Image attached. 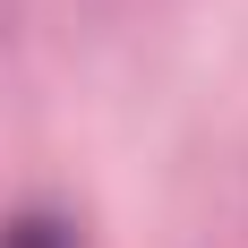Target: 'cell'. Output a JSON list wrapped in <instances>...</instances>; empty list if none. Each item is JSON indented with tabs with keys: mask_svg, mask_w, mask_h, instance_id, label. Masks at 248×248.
I'll return each mask as SVG.
<instances>
[{
	"mask_svg": "<svg viewBox=\"0 0 248 248\" xmlns=\"http://www.w3.org/2000/svg\"><path fill=\"white\" fill-rule=\"evenodd\" d=\"M9 248H69V240H60V223H17Z\"/></svg>",
	"mask_w": 248,
	"mask_h": 248,
	"instance_id": "cell-1",
	"label": "cell"
}]
</instances>
